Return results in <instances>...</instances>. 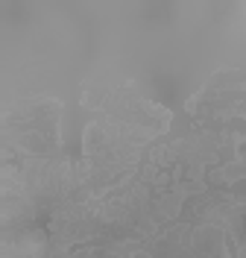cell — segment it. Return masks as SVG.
Returning <instances> with one entry per match:
<instances>
[{"mask_svg": "<svg viewBox=\"0 0 246 258\" xmlns=\"http://www.w3.org/2000/svg\"><path fill=\"white\" fill-rule=\"evenodd\" d=\"M3 153L15 159L62 156V100L27 97L3 109Z\"/></svg>", "mask_w": 246, "mask_h": 258, "instance_id": "cell-1", "label": "cell"}, {"mask_svg": "<svg viewBox=\"0 0 246 258\" xmlns=\"http://www.w3.org/2000/svg\"><path fill=\"white\" fill-rule=\"evenodd\" d=\"M234 156H237V161L246 164V135H237L234 138Z\"/></svg>", "mask_w": 246, "mask_h": 258, "instance_id": "cell-4", "label": "cell"}, {"mask_svg": "<svg viewBox=\"0 0 246 258\" xmlns=\"http://www.w3.org/2000/svg\"><path fill=\"white\" fill-rule=\"evenodd\" d=\"M185 112L199 123H220L231 117L246 120V68L229 64L211 74L205 85L185 103Z\"/></svg>", "mask_w": 246, "mask_h": 258, "instance_id": "cell-3", "label": "cell"}, {"mask_svg": "<svg viewBox=\"0 0 246 258\" xmlns=\"http://www.w3.org/2000/svg\"><path fill=\"white\" fill-rule=\"evenodd\" d=\"M79 103L88 112H103L109 120L152 132L158 138L167 135V129L173 123L170 109H164L161 103L141 94V88L135 82H126V85H85L79 94Z\"/></svg>", "mask_w": 246, "mask_h": 258, "instance_id": "cell-2", "label": "cell"}]
</instances>
